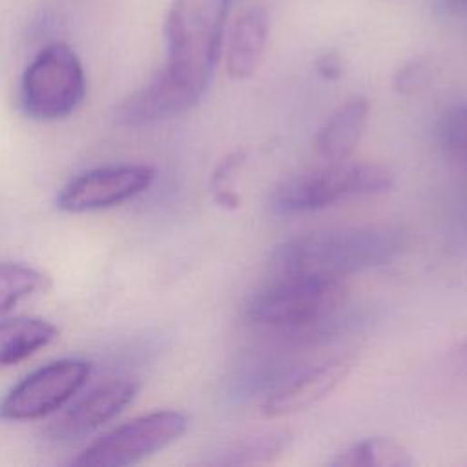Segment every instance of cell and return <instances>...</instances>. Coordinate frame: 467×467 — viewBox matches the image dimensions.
Here are the masks:
<instances>
[{"mask_svg": "<svg viewBox=\"0 0 467 467\" xmlns=\"http://www.w3.org/2000/svg\"><path fill=\"white\" fill-rule=\"evenodd\" d=\"M405 234L392 226H334L283 241L270 257L272 275L343 281L347 275L392 261Z\"/></svg>", "mask_w": 467, "mask_h": 467, "instance_id": "1", "label": "cell"}, {"mask_svg": "<svg viewBox=\"0 0 467 467\" xmlns=\"http://www.w3.org/2000/svg\"><path fill=\"white\" fill-rule=\"evenodd\" d=\"M343 281L272 275L244 306L246 321L296 347L328 337L347 305Z\"/></svg>", "mask_w": 467, "mask_h": 467, "instance_id": "2", "label": "cell"}, {"mask_svg": "<svg viewBox=\"0 0 467 467\" xmlns=\"http://www.w3.org/2000/svg\"><path fill=\"white\" fill-rule=\"evenodd\" d=\"M232 0H173L166 18V64L161 73L193 104L219 62Z\"/></svg>", "mask_w": 467, "mask_h": 467, "instance_id": "3", "label": "cell"}, {"mask_svg": "<svg viewBox=\"0 0 467 467\" xmlns=\"http://www.w3.org/2000/svg\"><path fill=\"white\" fill-rule=\"evenodd\" d=\"M394 186V173L376 162L325 161L321 166L301 170L283 179L270 197L274 212L306 213L345 201L372 197Z\"/></svg>", "mask_w": 467, "mask_h": 467, "instance_id": "4", "label": "cell"}, {"mask_svg": "<svg viewBox=\"0 0 467 467\" xmlns=\"http://www.w3.org/2000/svg\"><path fill=\"white\" fill-rule=\"evenodd\" d=\"M86 77L77 53L64 42L44 46L26 67L20 84L24 113L40 122L69 117L84 100Z\"/></svg>", "mask_w": 467, "mask_h": 467, "instance_id": "5", "label": "cell"}, {"mask_svg": "<svg viewBox=\"0 0 467 467\" xmlns=\"http://www.w3.org/2000/svg\"><path fill=\"white\" fill-rule=\"evenodd\" d=\"M188 416L179 410H153L126 421L91 445L71 463L77 467H126L153 456L188 431Z\"/></svg>", "mask_w": 467, "mask_h": 467, "instance_id": "6", "label": "cell"}, {"mask_svg": "<svg viewBox=\"0 0 467 467\" xmlns=\"http://www.w3.org/2000/svg\"><path fill=\"white\" fill-rule=\"evenodd\" d=\"M91 365L84 359L51 361L16 383L0 401V420L29 421L58 410L88 381Z\"/></svg>", "mask_w": 467, "mask_h": 467, "instance_id": "7", "label": "cell"}, {"mask_svg": "<svg viewBox=\"0 0 467 467\" xmlns=\"http://www.w3.org/2000/svg\"><path fill=\"white\" fill-rule=\"evenodd\" d=\"M155 181V170L146 164L102 166L78 173L57 195L55 204L66 213H86L119 206Z\"/></svg>", "mask_w": 467, "mask_h": 467, "instance_id": "8", "label": "cell"}, {"mask_svg": "<svg viewBox=\"0 0 467 467\" xmlns=\"http://www.w3.org/2000/svg\"><path fill=\"white\" fill-rule=\"evenodd\" d=\"M356 354L343 352L319 361L301 363L263 403L261 412L268 418H279L306 410L334 392L354 370Z\"/></svg>", "mask_w": 467, "mask_h": 467, "instance_id": "9", "label": "cell"}, {"mask_svg": "<svg viewBox=\"0 0 467 467\" xmlns=\"http://www.w3.org/2000/svg\"><path fill=\"white\" fill-rule=\"evenodd\" d=\"M139 387V381L130 378H117L97 385L55 418L47 425L46 434L51 440L69 441L97 431L133 401Z\"/></svg>", "mask_w": 467, "mask_h": 467, "instance_id": "10", "label": "cell"}, {"mask_svg": "<svg viewBox=\"0 0 467 467\" xmlns=\"http://www.w3.org/2000/svg\"><path fill=\"white\" fill-rule=\"evenodd\" d=\"M268 40V13L259 7H248L232 24L226 38L224 64L234 80H244L255 73L265 55Z\"/></svg>", "mask_w": 467, "mask_h": 467, "instance_id": "11", "label": "cell"}, {"mask_svg": "<svg viewBox=\"0 0 467 467\" xmlns=\"http://www.w3.org/2000/svg\"><path fill=\"white\" fill-rule=\"evenodd\" d=\"M370 113V102L354 95L336 108L317 130L314 146L325 161H345L350 159L358 148Z\"/></svg>", "mask_w": 467, "mask_h": 467, "instance_id": "12", "label": "cell"}, {"mask_svg": "<svg viewBox=\"0 0 467 467\" xmlns=\"http://www.w3.org/2000/svg\"><path fill=\"white\" fill-rule=\"evenodd\" d=\"M58 337V328L42 317L0 319V368L16 365Z\"/></svg>", "mask_w": 467, "mask_h": 467, "instance_id": "13", "label": "cell"}, {"mask_svg": "<svg viewBox=\"0 0 467 467\" xmlns=\"http://www.w3.org/2000/svg\"><path fill=\"white\" fill-rule=\"evenodd\" d=\"M332 467H410L414 465V458L410 451L385 436H372L336 452V456L328 462Z\"/></svg>", "mask_w": 467, "mask_h": 467, "instance_id": "14", "label": "cell"}, {"mask_svg": "<svg viewBox=\"0 0 467 467\" xmlns=\"http://www.w3.org/2000/svg\"><path fill=\"white\" fill-rule=\"evenodd\" d=\"M292 436L286 431H261L235 438L223 452L221 465H259L272 463L286 454Z\"/></svg>", "mask_w": 467, "mask_h": 467, "instance_id": "15", "label": "cell"}, {"mask_svg": "<svg viewBox=\"0 0 467 467\" xmlns=\"http://www.w3.org/2000/svg\"><path fill=\"white\" fill-rule=\"evenodd\" d=\"M49 285V275L33 266L22 263H0V312L13 308L29 296L47 290Z\"/></svg>", "mask_w": 467, "mask_h": 467, "instance_id": "16", "label": "cell"}, {"mask_svg": "<svg viewBox=\"0 0 467 467\" xmlns=\"http://www.w3.org/2000/svg\"><path fill=\"white\" fill-rule=\"evenodd\" d=\"M436 139L449 157L467 162V102L449 108L440 117Z\"/></svg>", "mask_w": 467, "mask_h": 467, "instance_id": "17", "label": "cell"}, {"mask_svg": "<svg viewBox=\"0 0 467 467\" xmlns=\"http://www.w3.org/2000/svg\"><path fill=\"white\" fill-rule=\"evenodd\" d=\"M243 159L244 155L239 151L230 153L217 164L215 171L212 173V190H213L215 201L221 206L234 208L239 204V197L234 192V173L243 164Z\"/></svg>", "mask_w": 467, "mask_h": 467, "instance_id": "18", "label": "cell"}, {"mask_svg": "<svg viewBox=\"0 0 467 467\" xmlns=\"http://www.w3.org/2000/svg\"><path fill=\"white\" fill-rule=\"evenodd\" d=\"M427 67L421 62H409L398 69L394 77V89L398 93H414L427 82Z\"/></svg>", "mask_w": 467, "mask_h": 467, "instance_id": "19", "label": "cell"}, {"mask_svg": "<svg viewBox=\"0 0 467 467\" xmlns=\"http://www.w3.org/2000/svg\"><path fill=\"white\" fill-rule=\"evenodd\" d=\"M316 69L323 78L336 80L343 73V64L336 53H325L316 60Z\"/></svg>", "mask_w": 467, "mask_h": 467, "instance_id": "20", "label": "cell"}, {"mask_svg": "<svg viewBox=\"0 0 467 467\" xmlns=\"http://www.w3.org/2000/svg\"><path fill=\"white\" fill-rule=\"evenodd\" d=\"M436 7L443 15H462L467 13V0H434Z\"/></svg>", "mask_w": 467, "mask_h": 467, "instance_id": "21", "label": "cell"}, {"mask_svg": "<svg viewBox=\"0 0 467 467\" xmlns=\"http://www.w3.org/2000/svg\"><path fill=\"white\" fill-rule=\"evenodd\" d=\"M451 359H452V363H454L458 368H462V370L467 372V339L460 341V343L452 348Z\"/></svg>", "mask_w": 467, "mask_h": 467, "instance_id": "22", "label": "cell"}]
</instances>
